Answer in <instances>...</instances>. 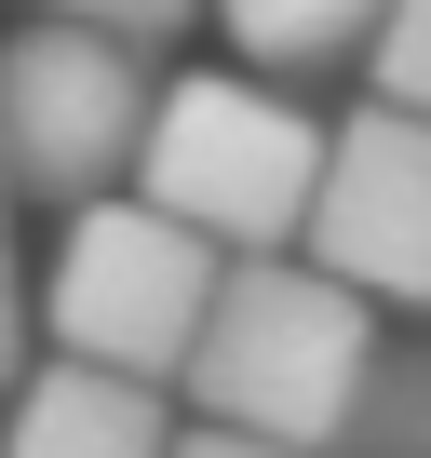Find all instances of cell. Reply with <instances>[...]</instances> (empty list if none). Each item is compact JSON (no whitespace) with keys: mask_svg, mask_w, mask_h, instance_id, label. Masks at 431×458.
<instances>
[{"mask_svg":"<svg viewBox=\"0 0 431 458\" xmlns=\"http://www.w3.org/2000/svg\"><path fill=\"white\" fill-rule=\"evenodd\" d=\"M28 14H68V28H108V41H175L202 0H28Z\"/></svg>","mask_w":431,"mask_h":458,"instance_id":"9c48e42d","label":"cell"},{"mask_svg":"<svg viewBox=\"0 0 431 458\" xmlns=\"http://www.w3.org/2000/svg\"><path fill=\"white\" fill-rule=\"evenodd\" d=\"M148 41H108V28H68V14H28L0 41V175L41 189V202H95L135 175V135H148Z\"/></svg>","mask_w":431,"mask_h":458,"instance_id":"277c9868","label":"cell"},{"mask_svg":"<svg viewBox=\"0 0 431 458\" xmlns=\"http://www.w3.org/2000/svg\"><path fill=\"white\" fill-rule=\"evenodd\" d=\"M364 68H377V95H391V108H418V122H431V0H377Z\"/></svg>","mask_w":431,"mask_h":458,"instance_id":"ba28073f","label":"cell"},{"mask_svg":"<svg viewBox=\"0 0 431 458\" xmlns=\"http://www.w3.org/2000/svg\"><path fill=\"white\" fill-rule=\"evenodd\" d=\"M162 458H297V445H270V431H230V418H202V431H175Z\"/></svg>","mask_w":431,"mask_h":458,"instance_id":"8fae6325","label":"cell"},{"mask_svg":"<svg viewBox=\"0 0 431 458\" xmlns=\"http://www.w3.org/2000/svg\"><path fill=\"white\" fill-rule=\"evenodd\" d=\"M162 377H122V364H81L55 351L41 377H14V431L0 458H162Z\"/></svg>","mask_w":431,"mask_h":458,"instance_id":"8992f818","label":"cell"},{"mask_svg":"<svg viewBox=\"0 0 431 458\" xmlns=\"http://www.w3.org/2000/svg\"><path fill=\"white\" fill-rule=\"evenodd\" d=\"M175 377L202 391V418L324 458V445L377 404V377H391V364H377V297H351V284L310 270V257H230Z\"/></svg>","mask_w":431,"mask_h":458,"instance_id":"6da1fadb","label":"cell"},{"mask_svg":"<svg viewBox=\"0 0 431 458\" xmlns=\"http://www.w3.org/2000/svg\"><path fill=\"white\" fill-rule=\"evenodd\" d=\"M310 270H337L377 310H431V122L418 108H364L351 135H324L310 216H297Z\"/></svg>","mask_w":431,"mask_h":458,"instance_id":"5b68a950","label":"cell"},{"mask_svg":"<svg viewBox=\"0 0 431 458\" xmlns=\"http://www.w3.org/2000/svg\"><path fill=\"white\" fill-rule=\"evenodd\" d=\"M310 175H324V122L283 108L270 81L243 68H189L148 95V135H135V202H162L175 229H202L216 257H283L297 216H310Z\"/></svg>","mask_w":431,"mask_h":458,"instance_id":"7a4b0ae2","label":"cell"},{"mask_svg":"<svg viewBox=\"0 0 431 458\" xmlns=\"http://www.w3.org/2000/svg\"><path fill=\"white\" fill-rule=\"evenodd\" d=\"M216 28H230L257 68H337V55H364L377 0H216Z\"/></svg>","mask_w":431,"mask_h":458,"instance_id":"52a82bcc","label":"cell"},{"mask_svg":"<svg viewBox=\"0 0 431 458\" xmlns=\"http://www.w3.org/2000/svg\"><path fill=\"white\" fill-rule=\"evenodd\" d=\"M216 270H230V257H216L202 229H175V216L135 202V189H95V202H68V243H55V270L28 284V324H41L55 351H81V364L175 377L189 337H202Z\"/></svg>","mask_w":431,"mask_h":458,"instance_id":"3957f363","label":"cell"},{"mask_svg":"<svg viewBox=\"0 0 431 458\" xmlns=\"http://www.w3.org/2000/svg\"><path fill=\"white\" fill-rule=\"evenodd\" d=\"M28 377V270H14V175H0V391Z\"/></svg>","mask_w":431,"mask_h":458,"instance_id":"30bf717a","label":"cell"}]
</instances>
